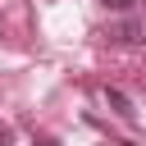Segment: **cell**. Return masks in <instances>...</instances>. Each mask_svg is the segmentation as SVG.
<instances>
[{"label": "cell", "mask_w": 146, "mask_h": 146, "mask_svg": "<svg viewBox=\"0 0 146 146\" xmlns=\"http://www.w3.org/2000/svg\"><path fill=\"white\" fill-rule=\"evenodd\" d=\"M105 36L119 41V46H137V41H141V23H137V18H123V23H114Z\"/></svg>", "instance_id": "obj_1"}, {"label": "cell", "mask_w": 146, "mask_h": 146, "mask_svg": "<svg viewBox=\"0 0 146 146\" xmlns=\"http://www.w3.org/2000/svg\"><path fill=\"white\" fill-rule=\"evenodd\" d=\"M105 105H110L119 119H137V105H132V96H128V91H119V87H105Z\"/></svg>", "instance_id": "obj_2"}, {"label": "cell", "mask_w": 146, "mask_h": 146, "mask_svg": "<svg viewBox=\"0 0 146 146\" xmlns=\"http://www.w3.org/2000/svg\"><path fill=\"white\" fill-rule=\"evenodd\" d=\"M100 5H105V9H119V14H123V9H132V0H100Z\"/></svg>", "instance_id": "obj_3"}, {"label": "cell", "mask_w": 146, "mask_h": 146, "mask_svg": "<svg viewBox=\"0 0 146 146\" xmlns=\"http://www.w3.org/2000/svg\"><path fill=\"white\" fill-rule=\"evenodd\" d=\"M36 146H59V141H50V137H41V141H36Z\"/></svg>", "instance_id": "obj_5"}, {"label": "cell", "mask_w": 146, "mask_h": 146, "mask_svg": "<svg viewBox=\"0 0 146 146\" xmlns=\"http://www.w3.org/2000/svg\"><path fill=\"white\" fill-rule=\"evenodd\" d=\"M0 146H14V132H9L5 123H0Z\"/></svg>", "instance_id": "obj_4"}]
</instances>
